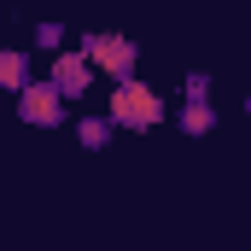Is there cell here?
I'll return each instance as SVG.
<instances>
[{"instance_id": "7a4b0ae2", "label": "cell", "mask_w": 251, "mask_h": 251, "mask_svg": "<svg viewBox=\"0 0 251 251\" xmlns=\"http://www.w3.org/2000/svg\"><path fill=\"white\" fill-rule=\"evenodd\" d=\"M82 53L94 59L100 76H111V82L134 76V64H140V47H134L128 35H117V29H94V35H82Z\"/></svg>"}, {"instance_id": "3957f363", "label": "cell", "mask_w": 251, "mask_h": 251, "mask_svg": "<svg viewBox=\"0 0 251 251\" xmlns=\"http://www.w3.org/2000/svg\"><path fill=\"white\" fill-rule=\"evenodd\" d=\"M18 117H24L29 128H59V123H64V94L47 82V76L29 82V88L18 94Z\"/></svg>"}, {"instance_id": "9c48e42d", "label": "cell", "mask_w": 251, "mask_h": 251, "mask_svg": "<svg viewBox=\"0 0 251 251\" xmlns=\"http://www.w3.org/2000/svg\"><path fill=\"white\" fill-rule=\"evenodd\" d=\"M181 88H187V100H210V76H204V70H187Z\"/></svg>"}, {"instance_id": "30bf717a", "label": "cell", "mask_w": 251, "mask_h": 251, "mask_svg": "<svg viewBox=\"0 0 251 251\" xmlns=\"http://www.w3.org/2000/svg\"><path fill=\"white\" fill-rule=\"evenodd\" d=\"M246 117H251V94H246Z\"/></svg>"}, {"instance_id": "52a82bcc", "label": "cell", "mask_w": 251, "mask_h": 251, "mask_svg": "<svg viewBox=\"0 0 251 251\" xmlns=\"http://www.w3.org/2000/svg\"><path fill=\"white\" fill-rule=\"evenodd\" d=\"M176 123H181V134H210L216 128V111H210V100H187Z\"/></svg>"}, {"instance_id": "8992f818", "label": "cell", "mask_w": 251, "mask_h": 251, "mask_svg": "<svg viewBox=\"0 0 251 251\" xmlns=\"http://www.w3.org/2000/svg\"><path fill=\"white\" fill-rule=\"evenodd\" d=\"M111 134H117V123H111L105 111H88V117H76V146H82V152H100V146H111Z\"/></svg>"}, {"instance_id": "6da1fadb", "label": "cell", "mask_w": 251, "mask_h": 251, "mask_svg": "<svg viewBox=\"0 0 251 251\" xmlns=\"http://www.w3.org/2000/svg\"><path fill=\"white\" fill-rule=\"evenodd\" d=\"M105 117H111L117 128L146 134V128L164 123V94H158L152 82H140V76H123V82H111V105H105Z\"/></svg>"}, {"instance_id": "5b68a950", "label": "cell", "mask_w": 251, "mask_h": 251, "mask_svg": "<svg viewBox=\"0 0 251 251\" xmlns=\"http://www.w3.org/2000/svg\"><path fill=\"white\" fill-rule=\"evenodd\" d=\"M29 47H0V88H12V94H24L29 82H35V70H29Z\"/></svg>"}, {"instance_id": "ba28073f", "label": "cell", "mask_w": 251, "mask_h": 251, "mask_svg": "<svg viewBox=\"0 0 251 251\" xmlns=\"http://www.w3.org/2000/svg\"><path fill=\"white\" fill-rule=\"evenodd\" d=\"M35 47H41V53H64V24L59 18H41V24H35Z\"/></svg>"}, {"instance_id": "277c9868", "label": "cell", "mask_w": 251, "mask_h": 251, "mask_svg": "<svg viewBox=\"0 0 251 251\" xmlns=\"http://www.w3.org/2000/svg\"><path fill=\"white\" fill-rule=\"evenodd\" d=\"M94 76H100V70H94V59H88L82 47H76V53L64 47V53H53V64H47V82L59 88L64 100H82V94L94 88Z\"/></svg>"}]
</instances>
